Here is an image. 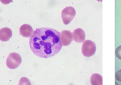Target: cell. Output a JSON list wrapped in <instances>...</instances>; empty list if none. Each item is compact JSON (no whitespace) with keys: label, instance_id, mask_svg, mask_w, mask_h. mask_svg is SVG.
Segmentation results:
<instances>
[{"label":"cell","instance_id":"cell-1","mask_svg":"<svg viewBox=\"0 0 121 85\" xmlns=\"http://www.w3.org/2000/svg\"><path fill=\"white\" fill-rule=\"evenodd\" d=\"M60 35V32L53 29H37L29 41L31 51L37 56L43 58L54 56L62 48Z\"/></svg>","mask_w":121,"mask_h":85},{"label":"cell","instance_id":"cell-10","mask_svg":"<svg viewBox=\"0 0 121 85\" xmlns=\"http://www.w3.org/2000/svg\"><path fill=\"white\" fill-rule=\"evenodd\" d=\"M115 53L116 57L119 59L121 60V45L117 47Z\"/></svg>","mask_w":121,"mask_h":85},{"label":"cell","instance_id":"cell-4","mask_svg":"<svg viewBox=\"0 0 121 85\" xmlns=\"http://www.w3.org/2000/svg\"><path fill=\"white\" fill-rule=\"evenodd\" d=\"M76 15V11L74 8L72 7L65 8L62 12L61 17L64 24H69Z\"/></svg>","mask_w":121,"mask_h":85},{"label":"cell","instance_id":"cell-11","mask_svg":"<svg viewBox=\"0 0 121 85\" xmlns=\"http://www.w3.org/2000/svg\"><path fill=\"white\" fill-rule=\"evenodd\" d=\"M115 76L117 80L121 82V70H118L116 72Z\"/></svg>","mask_w":121,"mask_h":85},{"label":"cell","instance_id":"cell-7","mask_svg":"<svg viewBox=\"0 0 121 85\" xmlns=\"http://www.w3.org/2000/svg\"><path fill=\"white\" fill-rule=\"evenodd\" d=\"M74 41L78 43H82L85 40V34L82 29L78 28L75 30L73 33Z\"/></svg>","mask_w":121,"mask_h":85},{"label":"cell","instance_id":"cell-2","mask_svg":"<svg viewBox=\"0 0 121 85\" xmlns=\"http://www.w3.org/2000/svg\"><path fill=\"white\" fill-rule=\"evenodd\" d=\"M22 61L21 57L18 54L12 53L9 54L7 58L6 65L9 69H15L20 66Z\"/></svg>","mask_w":121,"mask_h":85},{"label":"cell","instance_id":"cell-8","mask_svg":"<svg viewBox=\"0 0 121 85\" xmlns=\"http://www.w3.org/2000/svg\"><path fill=\"white\" fill-rule=\"evenodd\" d=\"M12 35V31L9 28H4L0 30V39L1 41L6 42L9 41Z\"/></svg>","mask_w":121,"mask_h":85},{"label":"cell","instance_id":"cell-3","mask_svg":"<svg viewBox=\"0 0 121 85\" xmlns=\"http://www.w3.org/2000/svg\"><path fill=\"white\" fill-rule=\"evenodd\" d=\"M95 43L91 40H85L83 43L82 52L85 57H89L95 54L96 51Z\"/></svg>","mask_w":121,"mask_h":85},{"label":"cell","instance_id":"cell-6","mask_svg":"<svg viewBox=\"0 0 121 85\" xmlns=\"http://www.w3.org/2000/svg\"><path fill=\"white\" fill-rule=\"evenodd\" d=\"M33 32V29L30 25L24 24L20 27V33L23 37H30L32 36Z\"/></svg>","mask_w":121,"mask_h":85},{"label":"cell","instance_id":"cell-9","mask_svg":"<svg viewBox=\"0 0 121 85\" xmlns=\"http://www.w3.org/2000/svg\"><path fill=\"white\" fill-rule=\"evenodd\" d=\"M91 82L92 85H102L103 78L99 74H94L91 76Z\"/></svg>","mask_w":121,"mask_h":85},{"label":"cell","instance_id":"cell-5","mask_svg":"<svg viewBox=\"0 0 121 85\" xmlns=\"http://www.w3.org/2000/svg\"><path fill=\"white\" fill-rule=\"evenodd\" d=\"M73 37L72 33L69 31H62L60 35V40L62 45L66 46L70 45L73 40Z\"/></svg>","mask_w":121,"mask_h":85}]
</instances>
